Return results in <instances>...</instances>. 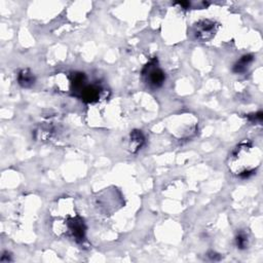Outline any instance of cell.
<instances>
[{
	"label": "cell",
	"instance_id": "7a4b0ae2",
	"mask_svg": "<svg viewBox=\"0 0 263 263\" xmlns=\"http://www.w3.org/2000/svg\"><path fill=\"white\" fill-rule=\"evenodd\" d=\"M143 77L145 82L148 84V87L152 89L161 88L166 80L165 72L157 65L156 60L150 61L145 66L143 70Z\"/></svg>",
	"mask_w": 263,
	"mask_h": 263
},
{
	"label": "cell",
	"instance_id": "ba28073f",
	"mask_svg": "<svg viewBox=\"0 0 263 263\" xmlns=\"http://www.w3.org/2000/svg\"><path fill=\"white\" fill-rule=\"evenodd\" d=\"M236 245H237L238 249H240V250H244V249L247 248V246H248V236L246 234V232L240 231L237 234Z\"/></svg>",
	"mask_w": 263,
	"mask_h": 263
},
{
	"label": "cell",
	"instance_id": "52a82bcc",
	"mask_svg": "<svg viewBox=\"0 0 263 263\" xmlns=\"http://www.w3.org/2000/svg\"><path fill=\"white\" fill-rule=\"evenodd\" d=\"M253 62V56L251 55H245V56H243V57L234 64L233 66V72H236V73H244L245 72L248 67H249V65Z\"/></svg>",
	"mask_w": 263,
	"mask_h": 263
},
{
	"label": "cell",
	"instance_id": "277c9868",
	"mask_svg": "<svg viewBox=\"0 0 263 263\" xmlns=\"http://www.w3.org/2000/svg\"><path fill=\"white\" fill-rule=\"evenodd\" d=\"M78 92L80 93V98L89 103L96 102L100 97V89L95 84H84Z\"/></svg>",
	"mask_w": 263,
	"mask_h": 263
},
{
	"label": "cell",
	"instance_id": "8992f818",
	"mask_svg": "<svg viewBox=\"0 0 263 263\" xmlns=\"http://www.w3.org/2000/svg\"><path fill=\"white\" fill-rule=\"evenodd\" d=\"M18 82L21 87L29 89L34 86V83L36 81L35 75L29 70V69H23L18 74Z\"/></svg>",
	"mask_w": 263,
	"mask_h": 263
},
{
	"label": "cell",
	"instance_id": "6da1fadb",
	"mask_svg": "<svg viewBox=\"0 0 263 263\" xmlns=\"http://www.w3.org/2000/svg\"><path fill=\"white\" fill-rule=\"evenodd\" d=\"M258 162L259 156L255 155V147L248 141H244L229 155L228 167L233 175L248 178L255 173V164Z\"/></svg>",
	"mask_w": 263,
	"mask_h": 263
},
{
	"label": "cell",
	"instance_id": "3957f363",
	"mask_svg": "<svg viewBox=\"0 0 263 263\" xmlns=\"http://www.w3.org/2000/svg\"><path fill=\"white\" fill-rule=\"evenodd\" d=\"M215 32H216L215 23L210 20H203L196 24L194 35L196 37V39H199L201 41H208L211 38H213Z\"/></svg>",
	"mask_w": 263,
	"mask_h": 263
},
{
	"label": "cell",
	"instance_id": "5b68a950",
	"mask_svg": "<svg viewBox=\"0 0 263 263\" xmlns=\"http://www.w3.org/2000/svg\"><path fill=\"white\" fill-rule=\"evenodd\" d=\"M145 143V137L143 133L139 130H134L130 135V143L129 148L130 151L133 153H137L139 150L143 147Z\"/></svg>",
	"mask_w": 263,
	"mask_h": 263
}]
</instances>
